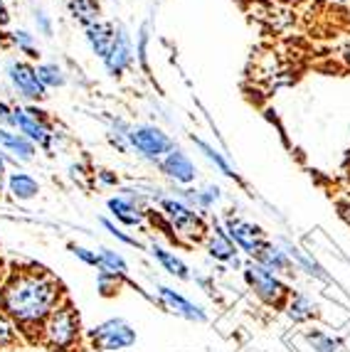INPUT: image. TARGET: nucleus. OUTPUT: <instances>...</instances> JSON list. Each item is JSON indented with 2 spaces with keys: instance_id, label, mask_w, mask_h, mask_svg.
<instances>
[{
  "instance_id": "15",
  "label": "nucleus",
  "mask_w": 350,
  "mask_h": 352,
  "mask_svg": "<svg viewBox=\"0 0 350 352\" xmlns=\"http://www.w3.org/2000/svg\"><path fill=\"white\" fill-rule=\"evenodd\" d=\"M106 210L111 212V217L116 219V224L121 227H143L148 217V210L143 205H138L136 200L126 197V195H114L106 200Z\"/></svg>"
},
{
  "instance_id": "27",
  "label": "nucleus",
  "mask_w": 350,
  "mask_h": 352,
  "mask_svg": "<svg viewBox=\"0 0 350 352\" xmlns=\"http://www.w3.org/2000/svg\"><path fill=\"white\" fill-rule=\"evenodd\" d=\"M35 69L37 79L45 89H62L67 84V72L57 62H40V65H35Z\"/></svg>"
},
{
  "instance_id": "29",
  "label": "nucleus",
  "mask_w": 350,
  "mask_h": 352,
  "mask_svg": "<svg viewBox=\"0 0 350 352\" xmlns=\"http://www.w3.org/2000/svg\"><path fill=\"white\" fill-rule=\"evenodd\" d=\"M20 340H23V333H20V328L12 323L6 313L0 311V350H8V347L20 345Z\"/></svg>"
},
{
  "instance_id": "30",
  "label": "nucleus",
  "mask_w": 350,
  "mask_h": 352,
  "mask_svg": "<svg viewBox=\"0 0 350 352\" xmlns=\"http://www.w3.org/2000/svg\"><path fill=\"white\" fill-rule=\"evenodd\" d=\"M123 281H126L123 276L109 274V271H99V274H96V288H99V294L104 296V298H114Z\"/></svg>"
},
{
  "instance_id": "3",
  "label": "nucleus",
  "mask_w": 350,
  "mask_h": 352,
  "mask_svg": "<svg viewBox=\"0 0 350 352\" xmlns=\"http://www.w3.org/2000/svg\"><path fill=\"white\" fill-rule=\"evenodd\" d=\"M158 222L165 229L170 241L175 244H200L207 234V219L203 212H195L193 207H187L178 197H161L158 200Z\"/></svg>"
},
{
  "instance_id": "37",
  "label": "nucleus",
  "mask_w": 350,
  "mask_h": 352,
  "mask_svg": "<svg viewBox=\"0 0 350 352\" xmlns=\"http://www.w3.org/2000/svg\"><path fill=\"white\" fill-rule=\"evenodd\" d=\"M96 180H99L101 185H106V188H116L119 185V175L111 170H99L96 173Z\"/></svg>"
},
{
  "instance_id": "24",
  "label": "nucleus",
  "mask_w": 350,
  "mask_h": 352,
  "mask_svg": "<svg viewBox=\"0 0 350 352\" xmlns=\"http://www.w3.org/2000/svg\"><path fill=\"white\" fill-rule=\"evenodd\" d=\"M67 10H70V15L76 20L79 25H92L96 23L99 18V0H65Z\"/></svg>"
},
{
  "instance_id": "12",
  "label": "nucleus",
  "mask_w": 350,
  "mask_h": 352,
  "mask_svg": "<svg viewBox=\"0 0 350 352\" xmlns=\"http://www.w3.org/2000/svg\"><path fill=\"white\" fill-rule=\"evenodd\" d=\"M158 168H161V173L170 182L181 185V188H187V185H193L198 180V165H195V160L178 146L168 155H163V158L158 160Z\"/></svg>"
},
{
  "instance_id": "36",
  "label": "nucleus",
  "mask_w": 350,
  "mask_h": 352,
  "mask_svg": "<svg viewBox=\"0 0 350 352\" xmlns=\"http://www.w3.org/2000/svg\"><path fill=\"white\" fill-rule=\"evenodd\" d=\"M0 129H12V106L0 99Z\"/></svg>"
},
{
  "instance_id": "16",
  "label": "nucleus",
  "mask_w": 350,
  "mask_h": 352,
  "mask_svg": "<svg viewBox=\"0 0 350 352\" xmlns=\"http://www.w3.org/2000/svg\"><path fill=\"white\" fill-rule=\"evenodd\" d=\"M0 151L15 163H32L37 158V146L15 129H0Z\"/></svg>"
},
{
  "instance_id": "7",
  "label": "nucleus",
  "mask_w": 350,
  "mask_h": 352,
  "mask_svg": "<svg viewBox=\"0 0 350 352\" xmlns=\"http://www.w3.org/2000/svg\"><path fill=\"white\" fill-rule=\"evenodd\" d=\"M129 146L131 151H136L143 160H151V163H158V160L168 155L175 148V141L170 138V133H165L161 126L156 124H136L131 126L129 131Z\"/></svg>"
},
{
  "instance_id": "8",
  "label": "nucleus",
  "mask_w": 350,
  "mask_h": 352,
  "mask_svg": "<svg viewBox=\"0 0 350 352\" xmlns=\"http://www.w3.org/2000/svg\"><path fill=\"white\" fill-rule=\"evenodd\" d=\"M220 222H222V227H225V232L229 234V239L234 241V247L240 249L242 254H247L249 258H257L259 252L269 244L264 229L259 227V224L245 219L242 214H237V212L225 214Z\"/></svg>"
},
{
  "instance_id": "26",
  "label": "nucleus",
  "mask_w": 350,
  "mask_h": 352,
  "mask_svg": "<svg viewBox=\"0 0 350 352\" xmlns=\"http://www.w3.org/2000/svg\"><path fill=\"white\" fill-rule=\"evenodd\" d=\"M8 42H10L12 47L18 50L20 54H25V57L30 59H37L40 57V45H37V37L30 32V30H12V32H8Z\"/></svg>"
},
{
  "instance_id": "28",
  "label": "nucleus",
  "mask_w": 350,
  "mask_h": 352,
  "mask_svg": "<svg viewBox=\"0 0 350 352\" xmlns=\"http://www.w3.org/2000/svg\"><path fill=\"white\" fill-rule=\"evenodd\" d=\"M96 254H99V271H109V274L129 278V264H126V258H123L121 254L109 247H101Z\"/></svg>"
},
{
  "instance_id": "43",
  "label": "nucleus",
  "mask_w": 350,
  "mask_h": 352,
  "mask_svg": "<svg viewBox=\"0 0 350 352\" xmlns=\"http://www.w3.org/2000/svg\"><path fill=\"white\" fill-rule=\"evenodd\" d=\"M343 59H345V65L350 67V45H348V47L343 50Z\"/></svg>"
},
{
  "instance_id": "5",
  "label": "nucleus",
  "mask_w": 350,
  "mask_h": 352,
  "mask_svg": "<svg viewBox=\"0 0 350 352\" xmlns=\"http://www.w3.org/2000/svg\"><path fill=\"white\" fill-rule=\"evenodd\" d=\"M242 274H245L247 286L254 291V296H257L262 303L271 305V308H284L286 298L291 296V288H289V283H286L284 278L271 274V271H267L262 264H257L254 258L247 261Z\"/></svg>"
},
{
  "instance_id": "39",
  "label": "nucleus",
  "mask_w": 350,
  "mask_h": 352,
  "mask_svg": "<svg viewBox=\"0 0 350 352\" xmlns=\"http://www.w3.org/2000/svg\"><path fill=\"white\" fill-rule=\"evenodd\" d=\"M10 25V10H8L6 0H0V30Z\"/></svg>"
},
{
  "instance_id": "20",
  "label": "nucleus",
  "mask_w": 350,
  "mask_h": 352,
  "mask_svg": "<svg viewBox=\"0 0 350 352\" xmlns=\"http://www.w3.org/2000/svg\"><path fill=\"white\" fill-rule=\"evenodd\" d=\"M148 252H151V256L158 261V266H161L165 274H170L173 278H178V281H190V278H193V274H190V266H187L175 252L161 247V244H156V241H153V244H148Z\"/></svg>"
},
{
  "instance_id": "42",
  "label": "nucleus",
  "mask_w": 350,
  "mask_h": 352,
  "mask_svg": "<svg viewBox=\"0 0 350 352\" xmlns=\"http://www.w3.org/2000/svg\"><path fill=\"white\" fill-rule=\"evenodd\" d=\"M323 3H331V6H345L350 0H323Z\"/></svg>"
},
{
  "instance_id": "34",
  "label": "nucleus",
  "mask_w": 350,
  "mask_h": 352,
  "mask_svg": "<svg viewBox=\"0 0 350 352\" xmlns=\"http://www.w3.org/2000/svg\"><path fill=\"white\" fill-rule=\"evenodd\" d=\"M70 252L74 254V256L79 258L82 264L99 269V254H96V252H92V249H87V247H79V244H70Z\"/></svg>"
},
{
  "instance_id": "44",
  "label": "nucleus",
  "mask_w": 350,
  "mask_h": 352,
  "mask_svg": "<svg viewBox=\"0 0 350 352\" xmlns=\"http://www.w3.org/2000/svg\"><path fill=\"white\" fill-rule=\"evenodd\" d=\"M345 180H348V190H350V153H348V168H345Z\"/></svg>"
},
{
  "instance_id": "21",
  "label": "nucleus",
  "mask_w": 350,
  "mask_h": 352,
  "mask_svg": "<svg viewBox=\"0 0 350 352\" xmlns=\"http://www.w3.org/2000/svg\"><path fill=\"white\" fill-rule=\"evenodd\" d=\"M6 190L10 192L12 200L30 202L40 195V182H37L35 175H30L28 170H15V173H8Z\"/></svg>"
},
{
  "instance_id": "4",
  "label": "nucleus",
  "mask_w": 350,
  "mask_h": 352,
  "mask_svg": "<svg viewBox=\"0 0 350 352\" xmlns=\"http://www.w3.org/2000/svg\"><path fill=\"white\" fill-rule=\"evenodd\" d=\"M12 129L28 135L30 141L42 151H52L54 141H57V131H54L47 111L37 109L35 104L12 106Z\"/></svg>"
},
{
  "instance_id": "25",
  "label": "nucleus",
  "mask_w": 350,
  "mask_h": 352,
  "mask_svg": "<svg viewBox=\"0 0 350 352\" xmlns=\"http://www.w3.org/2000/svg\"><path fill=\"white\" fill-rule=\"evenodd\" d=\"M304 338L313 347V352H345L343 340L333 333H326V330H306Z\"/></svg>"
},
{
  "instance_id": "13",
  "label": "nucleus",
  "mask_w": 350,
  "mask_h": 352,
  "mask_svg": "<svg viewBox=\"0 0 350 352\" xmlns=\"http://www.w3.org/2000/svg\"><path fill=\"white\" fill-rule=\"evenodd\" d=\"M101 62H104V69L111 76H123V72L134 65V42H131L129 30L123 28V25H119L116 40H114L109 54Z\"/></svg>"
},
{
  "instance_id": "38",
  "label": "nucleus",
  "mask_w": 350,
  "mask_h": 352,
  "mask_svg": "<svg viewBox=\"0 0 350 352\" xmlns=\"http://www.w3.org/2000/svg\"><path fill=\"white\" fill-rule=\"evenodd\" d=\"M8 163H10V158H8L6 153L0 151V190H3V185H6V177H8Z\"/></svg>"
},
{
  "instance_id": "6",
  "label": "nucleus",
  "mask_w": 350,
  "mask_h": 352,
  "mask_svg": "<svg viewBox=\"0 0 350 352\" xmlns=\"http://www.w3.org/2000/svg\"><path fill=\"white\" fill-rule=\"evenodd\" d=\"M3 74H6V82L10 87V91L15 96H20L25 104H40V101L47 99V89L37 79L35 65L28 62V59L10 57L6 62V67H3Z\"/></svg>"
},
{
  "instance_id": "10",
  "label": "nucleus",
  "mask_w": 350,
  "mask_h": 352,
  "mask_svg": "<svg viewBox=\"0 0 350 352\" xmlns=\"http://www.w3.org/2000/svg\"><path fill=\"white\" fill-rule=\"evenodd\" d=\"M203 244H205V252H207V256L215 258L217 264H227V266H232V269L242 266L240 249L234 247V241L229 239V234L225 232V227H222L220 219H212V222H210Z\"/></svg>"
},
{
  "instance_id": "14",
  "label": "nucleus",
  "mask_w": 350,
  "mask_h": 352,
  "mask_svg": "<svg viewBox=\"0 0 350 352\" xmlns=\"http://www.w3.org/2000/svg\"><path fill=\"white\" fill-rule=\"evenodd\" d=\"M173 197H178L181 202H185L187 207H193L195 212H203V214H207L210 210H215V205H220L222 200V188L220 185H212V182H207V185H200V188H178L173 192Z\"/></svg>"
},
{
  "instance_id": "17",
  "label": "nucleus",
  "mask_w": 350,
  "mask_h": 352,
  "mask_svg": "<svg viewBox=\"0 0 350 352\" xmlns=\"http://www.w3.org/2000/svg\"><path fill=\"white\" fill-rule=\"evenodd\" d=\"M116 30H119L116 23H106V20H96V23L84 28V40H87L89 50L99 59H104L109 54L111 45L116 40Z\"/></svg>"
},
{
  "instance_id": "19",
  "label": "nucleus",
  "mask_w": 350,
  "mask_h": 352,
  "mask_svg": "<svg viewBox=\"0 0 350 352\" xmlns=\"http://www.w3.org/2000/svg\"><path fill=\"white\" fill-rule=\"evenodd\" d=\"M257 264H262L267 271L276 274V276H284V274H294V261L291 256L286 254V249L281 247L279 241H271L269 239L267 247L259 252V256L254 258Z\"/></svg>"
},
{
  "instance_id": "18",
  "label": "nucleus",
  "mask_w": 350,
  "mask_h": 352,
  "mask_svg": "<svg viewBox=\"0 0 350 352\" xmlns=\"http://www.w3.org/2000/svg\"><path fill=\"white\" fill-rule=\"evenodd\" d=\"M279 244L286 249V254L291 256L294 261V269L296 271H304V274H309L311 278H321V281H328V274L326 269H323L318 261H316V256L311 252H306L301 244H296V241H289V239H279Z\"/></svg>"
},
{
  "instance_id": "22",
  "label": "nucleus",
  "mask_w": 350,
  "mask_h": 352,
  "mask_svg": "<svg viewBox=\"0 0 350 352\" xmlns=\"http://www.w3.org/2000/svg\"><path fill=\"white\" fill-rule=\"evenodd\" d=\"M284 313L291 318L294 323H309L318 316V308H316V300L309 294H301V291H291V296L286 298Z\"/></svg>"
},
{
  "instance_id": "23",
  "label": "nucleus",
  "mask_w": 350,
  "mask_h": 352,
  "mask_svg": "<svg viewBox=\"0 0 350 352\" xmlns=\"http://www.w3.org/2000/svg\"><path fill=\"white\" fill-rule=\"evenodd\" d=\"M193 143H195V148L200 151V155H203V158L207 160L212 168H217V170H220L225 177H232V180H237V173H234L232 163L225 158V153H222L220 148H215L212 143H207L205 138H200V135H193Z\"/></svg>"
},
{
  "instance_id": "9",
  "label": "nucleus",
  "mask_w": 350,
  "mask_h": 352,
  "mask_svg": "<svg viewBox=\"0 0 350 352\" xmlns=\"http://www.w3.org/2000/svg\"><path fill=\"white\" fill-rule=\"evenodd\" d=\"M89 345L94 350L101 352H116V350H126L136 342V330L131 328L123 318H109L104 323H99L96 328H92L87 333Z\"/></svg>"
},
{
  "instance_id": "35",
  "label": "nucleus",
  "mask_w": 350,
  "mask_h": 352,
  "mask_svg": "<svg viewBox=\"0 0 350 352\" xmlns=\"http://www.w3.org/2000/svg\"><path fill=\"white\" fill-rule=\"evenodd\" d=\"M70 177L76 182V185H89V177H92V173H87L84 170V165L82 163H72L70 165Z\"/></svg>"
},
{
  "instance_id": "33",
  "label": "nucleus",
  "mask_w": 350,
  "mask_h": 352,
  "mask_svg": "<svg viewBox=\"0 0 350 352\" xmlns=\"http://www.w3.org/2000/svg\"><path fill=\"white\" fill-rule=\"evenodd\" d=\"M148 40H151V35H148V25H143L138 32V45H136V57H138L143 69H148Z\"/></svg>"
},
{
  "instance_id": "2",
  "label": "nucleus",
  "mask_w": 350,
  "mask_h": 352,
  "mask_svg": "<svg viewBox=\"0 0 350 352\" xmlns=\"http://www.w3.org/2000/svg\"><path fill=\"white\" fill-rule=\"evenodd\" d=\"M82 340V318H79V311H76L70 298L62 300L45 318V323L40 325V330L35 335V342H40L47 352H79Z\"/></svg>"
},
{
  "instance_id": "32",
  "label": "nucleus",
  "mask_w": 350,
  "mask_h": 352,
  "mask_svg": "<svg viewBox=\"0 0 350 352\" xmlns=\"http://www.w3.org/2000/svg\"><path fill=\"white\" fill-rule=\"evenodd\" d=\"M32 20H35L37 35H45V37H52L54 35V23H52V18L47 15V10H42V8H35V12H32Z\"/></svg>"
},
{
  "instance_id": "41",
  "label": "nucleus",
  "mask_w": 350,
  "mask_h": 352,
  "mask_svg": "<svg viewBox=\"0 0 350 352\" xmlns=\"http://www.w3.org/2000/svg\"><path fill=\"white\" fill-rule=\"evenodd\" d=\"M276 3H281V6H301L304 0H276Z\"/></svg>"
},
{
  "instance_id": "40",
  "label": "nucleus",
  "mask_w": 350,
  "mask_h": 352,
  "mask_svg": "<svg viewBox=\"0 0 350 352\" xmlns=\"http://www.w3.org/2000/svg\"><path fill=\"white\" fill-rule=\"evenodd\" d=\"M340 210H343V217H345V219H348V222H350V200L345 202V205H340Z\"/></svg>"
},
{
  "instance_id": "1",
  "label": "nucleus",
  "mask_w": 350,
  "mask_h": 352,
  "mask_svg": "<svg viewBox=\"0 0 350 352\" xmlns=\"http://www.w3.org/2000/svg\"><path fill=\"white\" fill-rule=\"evenodd\" d=\"M65 298L62 281L42 266H18L0 283V311L32 342L45 318Z\"/></svg>"
},
{
  "instance_id": "31",
  "label": "nucleus",
  "mask_w": 350,
  "mask_h": 352,
  "mask_svg": "<svg viewBox=\"0 0 350 352\" xmlns=\"http://www.w3.org/2000/svg\"><path fill=\"white\" fill-rule=\"evenodd\" d=\"M99 222H101V227H104L106 232H109V234L114 236V239H119V241H121V244H126V247L143 249V244H141V241L136 239V236L126 234V232H123V227H121V224H116V222H114V219H109V217H101Z\"/></svg>"
},
{
  "instance_id": "11",
  "label": "nucleus",
  "mask_w": 350,
  "mask_h": 352,
  "mask_svg": "<svg viewBox=\"0 0 350 352\" xmlns=\"http://www.w3.org/2000/svg\"><path fill=\"white\" fill-rule=\"evenodd\" d=\"M156 298L165 311L183 318V320H190V323H205V320H207V313H205L203 305L193 303L187 296H183L181 291H175V288H170V286L156 283Z\"/></svg>"
}]
</instances>
